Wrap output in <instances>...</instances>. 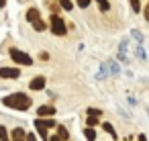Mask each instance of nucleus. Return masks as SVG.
Returning a JSON list of instances; mask_svg holds the SVG:
<instances>
[{"label":"nucleus","mask_w":149,"mask_h":141,"mask_svg":"<svg viewBox=\"0 0 149 141\" xmlns=\"http://www.w3.org/2000/svg\"><path fill=\"white\" fill-rule=\"evenodd\" d=\"M2 102L6 104V106H10V108H17V110H27L29 106H31V98L27 96V94H8V96H4L2 98Z\"/></svg>","instance_id":"f257e3e1"},{"label":"nucleus","mask_w":149,"mask_h":141,"mask_svg":"<svg viewBox=\"0 0 149 141\" xmlns=\"http://www.w3.org/2000/svg\"><path fill=\"white\" fill-rule=\"evenodd\" d=\"M51 31H53L55 35H59V37H63V35H65V31H68V27H65L63 19H59L57 15H51Z\"/></svg>","instance_id":"f03ea898"},{"label":"nucleus","mask_w":149,"mask_h":141,"mask_svg":"<svg viewBox=\"0 0 149 141\" xmlns=\"http://www.w3.org/2000/svg\"><path fill=\"white\" fill-rule=\"evenodd\" d=\"M10 57H13L17 64H21V66H31V64H33V59H31L25 51H19V49H10Z\"/></svg>","instance_id":"7ed1b4c3"},{"label":"nucleus","mask_w":149,"mask_h":141,"mask_svg":"<svg viewBox=\"0 0 149 141\" xmlns=\"http://www.w3.org/2000/svg\"><path fill=\"white\" fill-rule=\"evenodd\" d=\"M53 125H55L53 119H49V121H41V119H37V121H35V127H37V131H39V135H41L43 139H49V137H47V129L53 127Z\"/></svg>","instance_id":"20e7f679"},{"label":"nucleus","mask_w":149,"mask_h":141,"mask_svg":"<svg viewBox=\"0 0 149 141\" xmlns=\"http://www.w3.org/2000/svg\"><path fill=\"white\" fill-rule=\"evenodd\" d=\"M0 76L8 78V80H15V78L21 76V70H17V68H2V70H0Z\"/></svg>","instance_id":"39448f33"},{"label":"nucleus","mask_w":149,"mask_h":141,"mask_svg":"<svg viewBox=\"0 0 149 141\" xmlns=\"http://www.w3.org/2000/svg\"><path fill=\"white\" fill-rule=\"evenodd\" d=\"M118 59L123 64H129V57H127V39L120 41V47H118Z\"/></svg>","instance_id":"423d86ee"},{"label":"nucleus","mask_w":149,"mask_h":141,"mask_svg":"<svg viewBox=\"0 0 149 141\" xmlns=\"http://www.w3.org/2000/svg\"><path fill=\"white\" fill-rule=\"evenodd\" d=\"M43 86H45V78H33L31 80V84H29V88L31 90H43Z\"/></svg>","instance_id":"0eeeda50"},{"label":"nucleus","mask_w":149,"mask_h":141,"mask_svg":"<svg viewBox=\"0 0 149 141\" xmlns=\"http://www.w3.org/2000/svg\"><path fill=\"white\" fill-rule=\"evenodd\" d=\"M37 114H39V117H47V114L53 117V114H55V108H53V106H39V108H37Z\"/></svg>","instance_id":"6e6552de"},{"label":"nucleus","mask_w":149,"mask_h":141,"mask_svg":"<svg viewBox=\"0 0 149 141\" xmlns=\"http://www.w3.org/2000/svg\"><path fill=\"white\" fill-rule=\"evenodd\" d=\"M25 135H27V133H25L21 127H17V129L13 131V137H15L13 141H25Z\"/></svg>","instance_id":"1a4fd4ad"},{"label":"nucleus","mask_w":149,"mask_h":141,"mask_svg":"<svg viewBox=\"0 0 149 141\" xmlns=\"http://www.w3.org/2000/svg\"><path fill=\"white\" fill-rule=\"evenodd\" d=\"M27 21H29V23H35V21H39V10H37V8H31V10L27 13Z\"/></svg>","instance_id":"9d476101"},{"label":"nucleus","mask_w":149,"mask_h":141,"mask_svg":"<svg viewBox=\"0 0 149 141\" xmlns=\"http://www.w3.org/2000/svg\"><path fill=\"white\" fill-rule=\"evenodd\" d=\"M57 2H59V6H61L63 10H72V8H74L72 0H57Z\"/></svg>","instance_id":"9b49d317"},{"label":"nucleus","mask_w":149,"mask_h":141,"mask_svg":"<svg viewBox=\"0 0 149 141\" xmlns=\"http://www.w3.org/2000/svg\"><path fill=\"white\" fill-rule=\"evenodd\" d=\"M106 70H108L110 74H118V66H116L114 61H108V64H106Z\"/></svg>","instance_id":"f8f14e48"},{"label":"nucleus","mask_w":149,"mask_h":141,"mask_svg":"<svg viewBox=\"0 0 149 141\" xmlns=\"http://www.w3.org/2000/svg\"><path fill=\"white\" fill-rule=\"evenodd\" d=\"M102 129H104L106 133H110L112 137H116V131L112 129V125H110V123H102Z\"/></svg>","instance_id":"ddd939ff"},{"label":"nucleus","mask_w":149,"mask_h":141,"mask_svg":"<svg viewBox=\"0 0 149 141\" xmlns=\"http://www.w3.org/2000/svg\"><path fill=\"white\" fill-rule=\"evenodd\" d=\"M84 135H86V139H88V141H96V133H94V129H86V131H84Z\"/></svg>","instance_id":"4468645a"},{"label":"nucleus","mask_w":149,"mask_h":141,"mask_svg":"<svg viewBox=\"0 0 149 141\" xmlns=\"http://www.w3.org/2000/svg\"><path fill=\"white\" fill-rule=\"evenodd\" d=\"M96 2H98V6H100V10H104V13H106V10L110 8V4H108V0H96Z\"/></svg>","instance_id":"2eb2a0df"},{"label":"nucleus","mask_w":149,"mask_h":141,"mask_svg":"<svg viewBox=\"0 0 149 141\" xmlns=\"http://www.w3.org/2000/svg\"><path fill=\"white\" fill-rule=\"evenodd\" d=\"M0 141H10V139H8V133H6V129H4L2 125H0Z\"/></svg>","instance_id":"dca6fc26"},{"label":"nucleus","mask_w":149,"mask_h":141,"mask_svg":"<svg viewBox=\"0 0 149 141\" xmlns=\"http://www.w3.org/2000/svg\"><path fill=\"white\" fill-rule=\"evenodd\" d=\"M57 135H59V139H68V137H70L65 127H59V129H57Z\"/></svg>","instance_id":"f3484780"},{"label":"nucleus","mask_w":149,"mask_h":141,"mask_svg":"<svg viewBox=\"0 0 149 141\" xmlns=\"http://www.w3.org/2000/svg\"><path fill=\"white\" fill-rule=\"evenodd\" d=\"M88 114H90V117H100L102 110H98V108H88Z\"/></svg>","instance_id":"a211bd4d"},{"label":"nucleus","mask_w":149,"mask_h":141,"mask_svg":"<svg viewBox=\"0 0 149 141\" xmlns=\"http://www.w3.org/2000/svg\"><path fill=\"white\" fill-rule=\"evenodd\" d=\"M131 6H133V10H135V13H139V10H141V4H139V0H131Z\"/></svg>","instance_id":"6ab92c4d"},{"label":"nucleus","mask_w":149,"mask_h":141,"mask_svg":"<svg viewBox=\"0 0 149 141\" xmlns=\"http://www.w3.org/2000/svg\"><path fill=\"white\" fill-rule=\"evenodd\" d=\"M133 37H135V39H137L139 43L143 41V33H141V31H133Z\"/></svg>","instance_id":"aec40b11"},{"label":"nucleus","mask_w":149,"mask_h":141,"mask_svg":"<svg viewBox=\"0 0 149 141\" xmlns=\"http://www.w3.org/2000/svg\"><path fill=\"white\" fill-rule=\"evenodd\" d=\"M86 123H88V125L92 127V125H96V123H98V119H96V117H90V114H88V119H86Z\"/></svg>","instance_id":"412c9836"},{"label":"nucleus","mask_w":149,"mask_h":141,"mask_svg":"<svg viewBox=\"0 0 149 141\" xmlns=\"http://www.w3.org/2000/svg\"><path fill=\"white\" fill-rule=\"evenodd\" d=\"M33 25H35V29H37V31H43V29H45V25H43L41 21H35Z\"/></svg>","instance_id":"4be33fe9"},{"label":"nucleus","mask_w":149,"mask_h":141,"mask_svg":"<svg viewBox=\"0 0 149 141\" xmlns=\"http://www.w3.org/2000/svg\"><path fill=\"white\" fill-rule=\"evenodd\" d=\"M106 74H108V72H106V66H102L100 72H98V78H106Z\"/></svg>","instance_id":"5701e85b"},{"label":"nucleus","mask_w":149,"mask_h":141,"mask_svg":"<svg viewBox=\"0 0 149 141\" xmlns=\"http://www.w3.org/2000/svg\"><path fill=\"white\" fill-rule=\"evenodd\" d=\"M137 57H139V59H145V51H143V49H141V47H139V49H137Z\"/></svg>","instance_id":"b1692460"},{"label":"nucleus","mask_w":149,"mask_h":141,"mask_svg":"<svg viewBox=\"0 0 149 141\" xmlns=\"http://www.w3.org/2000/svg\"><path fill=\"white\" fill-rule=\"evenodd\" d=\"M25 139H27V141H37V137H35L33 133H27V135H25Z\"/></svg>","instance_id":"393cba45"},{"label":"nucleus","mask_w":149,"mask_h":141,"mask_svg":"<svg viewBox=\"0 0 149 141\" xmlns=\"http://www.w3.org/2000/svg\"><path fill=\"white\" fill-rule=\"evenodd\" d=\"M78 4H80V6H82V8H86V6H88V4H90V0H78Z\"/></svg>","instance_id":"a878e982"},{"label":"nucleus","mask_w":149,"mask_h":141,"mask_svg":"<svg viewBox=\"0 0 149 141\" xmlns=\"http://www.w3.org/2000/svg\"><path fill=\"white\" fill-rule=\"evenodd\" d=\"M145 19H147V21H149V4H147V6H145Z\"/></svg>","instance_id":"bb28decb"},{"label":"nucleus","mask_w":149,"mask_h":141,"mask_svg":"<svg viewBox=\"0 0 149 141\" xmlns=\"http://www.w3.org/2000/svg\"><path fill=\"white\" fill-rule=\"evenodd\" d=\"M49 141H61V139H59V135H53V137H51Z\"/></svg>","instance_id":"cd10ccee"},{"label":"nucleus","mask_w":149,"mask_h":141,"mask_svg":"<svg viewBox=\"0 0 149 141\" xmlns=\"http://www.w3.org/2000/svg\"><path fill=\"white\" fill-rule=\"evenodd\" d=\"M4 4H6V0H0V8H2Z\"/></svg>","instance_id":"c85d7f7f"}]
</instances>
